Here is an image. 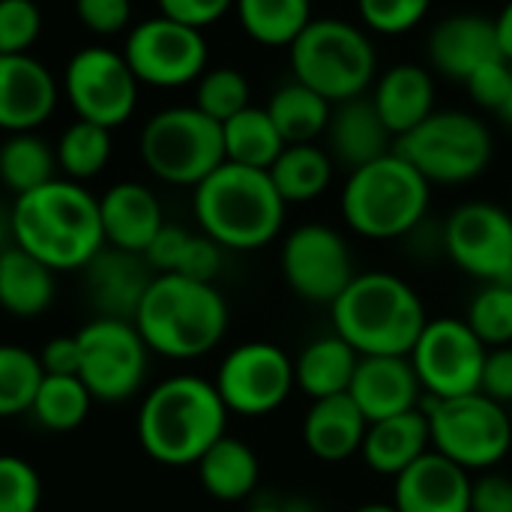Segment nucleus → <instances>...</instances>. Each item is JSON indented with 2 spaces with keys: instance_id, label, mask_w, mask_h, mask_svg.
Segmentation results:
<instances>
[{
  "instance_id": "1",
  "label": "nucleus",
  "mask_w": 512,
  "mask_h": 512,
  "mask_svg": "<svg viewBox=\"0 0 512 512\" xmlns=\"http://www.w3.org/2000/svg\"><path fill=\"white\" fill-rule=\"evenodd\" d=\"M9 228L15 246L57 270H84L102 249L99 198L75 180H51L15 198Z\"/></svg>"
},
{
  "instance_id": "2",
  "label": "nucleus",
  "mask_w": 512,
  "mask_h": 512,
  "mask_svg": "<svg viewBox=\"0 0 512 512\" xmlns=\"http://www.w3.org/2000/svg\"><path fill=\"white\" fill-rule=\"evenodd\" d=\"M228 408L216 384L198 375H174L156 384L138 411L141 450L168 468L198 465V459L222 438Z\"/></svg>"
},
{
  "instance_id": "3",
  "label": "nucleus",
  "mask_w": 512,
  "mask_h": 512,
  "mask_svg": "<svg viewBox=\"0 0 512 512\" xmlns=\"http://www.w3.org/2000/svg\"><path fill=\"white\" fill-rule=\"evenodd\" d=\"M132 324L150 354L168 360H198L228 333V303L210 282L159 273L147 285Z\"/></svg>"
},
{
  "instance_id": "4",
  "label": "nucleus",
  "mask_w": 512,
  "mask_h": 512,
  "mask_svg": "<svg viewBox=\"0 0 512 512\" xmlns=\"http://www.w3.org/2000/svg\"><path fill=\"white\" fill-rule=\"evenodd\" d=\"M333 330L360 357H408L429 318L420 294L393 273H357L330 306Z\"/></svg>"
},
{
  "instance_id": "5",
  "label": "nucleus",
  "mask_w": 512,
  "mask_h": 512,
  "mask_svg": "<svg viewBox=\"0 0 512 512\" xmlns=\"http://www.w3.org/2000/svg\"><path fill=\"white\" fill-rule=\"evenodd\" d=\"M195 219L222 249H261L273 243L285 222V201L267 171L222 162L195 186Z\"/></svg>"
},
{
  "instance_id": "6",
  "label": "nucleus",
  "mask_w": 512,
  "mask_h": 512,
  "mask_svg": "<svg viewBox=\"0 0 512 512\" xmlns=\"http://www.w3.org/2000/svg\"><path fill=\"white\" fill-rule=\"evenodd\" d=\"M429 198L432 183L393 150L348 174L342 189V216L360 237L396 240L423 222Z\"/></svg>"
},
{
  "instance_id": "7",
  "label": "nucleus",
  "mask_w": 512,
  "mask_h": 512,
  "mask_svg": "<svg viewBox=\"0 0 512 512\" xmlns=\"http://www.w3.org/2000/svg\"><path fill=\"white\" fill-rule=\"evenodd\" d=\"M288 51L294 81L321 93L330 105L366 96L378 72L369 33L342 18H312Z\"/></svg>"
},
{
  "instance_id": "8",
  "label": "nucleus",
  "mask_w": 512,
  "mask_h": 512,
  "mask_svg": "<svg viewBox=\"0 0 512 512\" xmlns=\"http://www.w3.org/2000/svg\"><path fill=\"white\" fill-rule=\"evenodd\" d=\"M429 183L462 186L477 180L495 153L489 126L468 111H435L393 147Z\"/></svg>"
},
{
  "instance_id": "9",
  "label": "nucleus",
  "mask_w": 512,
  "mask_h": 512,
  "mask_svg": "<svg viewBox=\"0 0 512 512\" xmlns=\"http://www.w3.org/2000/svg\"><path fill=\"white\" fill-rule=\"evenodd\" d=\"M141 159L159 180L195 189L225 162L222 123L195 105L165 108L141 132Z\"/></svg>"
},
{
  "instance_id": "10",
  "label": "nucleus",
  "mask_w": 512,
  "mask_h": 512,
  "mask_svg": "<svg viewBox=\"0 0 512 512\" xmlns=\"http://www.w3.org/2000/svg\"><path fill=\"white\" fill-rule=\"evenodd\" d=\"M429 435L432 450L462 465L465 471H486L507 459L512 447V423L504 405L483 393L459 399H432Z\"/></svg>"
},
{
  "instance_id": "11",
  "label": "nucleus",
  "mask_w": 512,
  "mask_h": 512,
  "mask_svg": "<svg viewBox=\"0 0 512 512\" xmlns=\"http://www.w3.org/2000/svg\"><path fill=\"white\" fill-rule=\"evenodd\" d=\"M75 339L81 348L78 378L96 402H126L144 387L150 348L132 321L99 315Z\"/></svg>"
},
{
  "instance_id": "12",
  "label": "nucleus",
  "mask_w": 512,
  "mask_h": 512,
  "mask_svg": "<svg viewBox=\"0 0 512 512\" xmlns=\"http://www.w3.org/2000/svg\"><path fill=\"white\" fill-rule=\"evenodd\" d=\"M489 348L462 318H435L408 354L423 393L432 399H459L480 393V375Z\"/></svg>"
},
{
  "instance_id": "13",
  "label": "nucleus",
  "mask_w": 512,
  "mask_h": 512,
  "mask_svg": "<svg viewBox=\"0 0 512 512\" xmlns=\"http://www.w3.org/2000/svg\"><path fill=\"white\" fill-rule=\"evenodd\" d=\"M213 384L228 414L264 417L282 408L297 387L294 360L273 342H246L228 351Z\"/></svg>"
},
{
  "instance_id": "14",
  "label": "nucleus",
  "mask_w": 512,
  "mask_h": 512,
  "mask_svg": "<svg viewBox=\"0 0 512 512\" xmlns=\"http://www.w3.org/2000/svg\"><path fill=\"white\" fill-rule=\"evenodd\" d=\"M444 252L468 276L489 282H512V216L489 201H468L444 222Z\"/></svg>"
},
{
  "instance_id": "15",
  "label": "nucleus",
  "mask_w": 512,
  "mask_h": 512,
  "mask_svg": "<svg viewBox=\"0 0 512 512\" xmlns=\"http://www.w3.org/2000/svg\"><path fill=\"white\" fill-rule=\"evenodd\" d=\"M282 276L306 303L333 306L354 282V258L345 237L321 222L300 225L282 246Z\"/></svg>"
},
{
  "instance_id": "16",
  "label": "nucleus",
  "mask_w": 512,
  "mask_h": 512,
  "mask_svg": "<svg viewBox=\"0 0 512 512\" xmlns=\"http://www.w3.org/2000/svg\"><path fill=\"white\" fill-rule=\"evenodd\" d=\"M123 57L141 84L183 87L204 75L207 42L201 30L159 15L132 27Z\"/></svg>"
},
{
  "instance_id": "17",
  "label": "nucleus",
  "mask_w": 512,
  "mask_h": 512,
  "mask_svg": "<svg viewBox=\"0 0 512 512\" xmlns=\"http://www.w3.org/2000/svg\"><path fill=\"white\" fill-rule=\"evenodd\" d=\"M138 78L111 48H81L66 66V93L78 120L105 129L123 126L138 105Z\"/></svg>"
},
{
  "instance_id": "18",
  "label": "nucleus",
  "mask_w": 512,
  "mask_h": 512,
  "mask_svg": "<svg viewBox=\"0 0 512 512\" xmlns=\"http://www.w3.org/2000/svg\"><path fill=\"white\" fill-rule=\"evenodd\" d=\"M57 105L51 72L30 54H0V129L33 132Z\"/></svg>"
},
{
  "instance_id": "19",
  "label": "nucleus",
  "mask_w": 512,
  "mask_h": 512,
  "mask_svg": "<svg viewBox=\"0 0 512 512\" xmlns=\"http://www.w3.org/2000/svg\"><path fill=\"white\" fill-rule=\"evenodd\" d=\"M348 396L369 423L417 411L423 387L411 357H360Z\"/></svg>"
},
{
  "instance_id": "20",
  "label": "nucleus",
  "mask_w": 512,
  "mask_h": 512,
  "mask_svg": "<svg viewBox=\"0 0 512 512\" xmlns=\"http://www.w3.org/2000/svg\"><path fill=\"white\" fill-rule=\"evenodd\" d=\"M471 486L462 465L429 450L396 477L393 504L399 512H471Z\"/></svg>"
},
{
  "instance_id": "21",
  "label": "nucleus",
  "mask_w": 512,
  "mask_h": 512,
  "mask_svg": "<svg viewBox=\"0 0 512 512\" xmlns=\"http://www.w3.org/2000/svg\"><path fill=\"white\" fill-rule=\"evenodd\" d=\"M504 57L498 48L495 18L480 12L447 15L429 36V63L456 81H465L483 63Z\"/></svg>"
},
{
  "instance_id": "22",
  "label": "nucleus",
  "mask_w": 512,
  "mask_h": 512,
  "mask_svg": "<svg viewBox=\"0 0 512 512\" xmlns=\"http://www.w3.org/2000/svg\"><path fill=\"white\" fill-rule=\"evenodd\" d=\"M327 144L330 159L345 165L348 171H357L387 153H393L396 138L384 126L381 114L372 105V96H357L348 102L333 105L330 126H327Z\"/></svg>"
},
{
  "instance_id": "23",
  "label": "nucleus",
  "mask_w": 512,
  "mask_h": 512,
  "mask_svg": "<svg viewBox=\"0 0 512 512\" xmlns=\"http://www.w3.org/2000/svg\"><path fill=\"white\" fill-rule=\"evenodd\" d=\"M153 282L144 255H132L123 249H102L84 267V288L90 303L102 318H135V309Z\"/></svg>"
},
{
  "instance_id": "24",
  "label": "nucleus",
  "mask_w": 512,
  "mask_h": 512,
  "mask_svg": "<svg viewBox=\"0 0 512 512\" xmlns=\"http://www.w3.org/2000/svg\"><path fill=\"white\" fill-rule=\"evenodd\" d=\"M102 234L111 249H123L132 255H144L159 228L165 225L159 198L141 183H117L99 198Z\"/></svg>"
},
{
  "instance_id": "25",
  "label": "nucleus",
  "mask_w": 512,
  "mask_h": 512,
  "mask_svg": "<svg viewBox=\"0 0 512 512\" xmlns=\"http://www.w3.org/2000/svg\"><path fill=\"white\" fill-rule=\"evenodd\" d=\"M372 105L393 138H402L435 114V78L417 63H399L375 81Z\"/></svg>"
},
{
  "instance_id": "26",
  "label": "nucleus",
  "mask_w": 512,
  "mask_h": 512,
  "mask_svg": "<svg viewBox=\"0 0 512 512\" xmlns=\"http://www.w3.org/2000/svg\"><path fill=\"white\" fill-rule=\"evenodd\" d=\"M369 420L348 393L315 399L303 420V441L321 462H345L363 450Z\"/></svg>"
},
{
  "instance_id": "27",
  "label": "nucleus",
  "mask_w": 512,
  "mask_h": 512,
  "mask_svg": "<svg viewBox=\"0 0 512 512\" xmlns=\"http://www.w3.org/2000/svg\"><path fill=\"white\" fill-rule=\"evenodd\" d=\"M429 450H432L429 417L417 408V411H408L399 417L369 423L360 453L375 474L399 477L417 459H423Z\"/></svg>"
},
{
  "instance_id": "28",
  "label": "nucleus",
  "mask_w": 512,
  "mask_h": 512,
  "mask_svg": "<svg viewBox=\"0 0 512 512\" xmlns=\"http://www.w3.org/2000/svg\"><path fill=\"white\" fill-rule=\"evenodd\" d=\"M198 480L201 489L222 501V504H237L246 501L261 477V465L258 456L249 444H243L240 438L222 435L201 459H198Z\"/></svg>"
},
{
  "instance_id": "29",
  "label": "nucleus",
  "mask_w": 512,
  "mask_h": 512,
  "mask_svg": "<svg viewBox=\"0 0 512 512\" xmlns=\"http://www.w3.org/2000/svg\"><path fill=\"white\" fill-rule=\"evenodd\" d=\"M357 363H360V354L342 336L333 333V336L309 342L300 351L294 363V381L312 402L339 396L351 390Z\"/></svg>"
},
{
  "instance_id": "30",
  "label": "nucleus",
  "mask_w": 512,
  "mask_h": 512,
  "mask_svg": "<svg viewBox=\"0 0 512 512\" xmlns=\"http://www.w3.org/2000/svg\"><path fill=\"white\" fill-rule=\"evenodd\" d=\"M54 303V270L12 246L0 255V309L15 318H36Z\"/></svg>"
},
{
  "instance_id": "31",
  "label": "nucleus",
  "mask_w": 512,
  "mask_h": 512,
  "mask_svg": "<svg viewBox=\"0 0 512 512\" xmlns=\"http://www.w3.org/2000/svg\"><path fill=\"white\" fill-rule=\"evenodd\" d=\"M267 114L285 144H315L330 126L333 105L306 84L291 81L270 96Z\"/></svg>"
},
{
  "instance_id": "32",
  "label": "nucleus",
  "mask_w": 512,
  "mask_h": 512,
  "mask_svg": "<svg viewBox=\"0 0 512 512\" xmlns=\"http://www.w3.org/2000/svg\"><path fill=\"white\" fill-rule=\"evenodd\" d=\"M333 165L330 153L318 144H288L267 174L285 204H306L327 192Z\"/></svg>"
},
{
  "instance_id": "33",
  "label": "nucleus",
  "mask_w": 512,
  "mask_h": 512,
  "mask_svg": "<svg viewBox=\"0 0 512 512\" xmlns=\"http://www.w3.org/2000/svg\"><path fill=\"white\" fill-rule=\"evenodd\" d=\"M222 141H225V162L270 171L279 153L288 147L273 126L267 108H243L231 120L222 123Z\"/></svg>"
},
{
  "instance_id": "34",
  "label": "nucleus",
  "mask_w": 512,
  "mask_h": 512,
  "mask_svg": "<svg viewBox=\"0 0 512 512\" xmlns=\"http://www.w3.org/2000/svg\"><path fill=\"white\" fill-rule=\"evenodd\" d=\"M240 27L267 48H291L312 21V0H234Z\"/></svg>"
},
{
  "instance_id": "35",
  "label": "nucleus",
  "mask_w": 512,
  "mask_h": 512,
  "mask_svg": "<svg viewBox=\"0 0 512 512\" xmlns=\"http://www.w3.org/2000/svg\"><path fill=\"white\" fill-rule=\"evenodd\" d=\"M93 402L96 399L78 375H42L27 414L48 432H72L90 417Z\"/></svg>"
},
{
  "instance_id": "36",
  "label": "nucleus",
  "mask_w": 512,
  "mask_h": 512,
  "mask_svg": "<svg viewBox=\"0 0 512 512\" xmlns=\"http://www.w3.org/2000/svg\"><path fill=\"white\" fill-rule=\"evenodd\" d=\"M57 171V153L33 132H15L0 144V180L9 192L27 195L51 180Z\"/></svg>"
},
{
  "instance_id": "37",
  "label": "nucleus",
  "mask_w": 512,
  "mask_h": 512,
  "mask_svg": "<svg viewBox=\"0 0 512 512\" xmlns=\"http://www.w3.org/2000/svg\"><path fill=\"white\" fill-rule=\"evenodd\" d=\"M57 168L81 183L96 177L111 159V129L87 120H75L57 141Z\"/></svg>"
},
{
  "instance_id": "38",
  "label": "nucleus",
  "mask_w": 512,
  "mask_h": 512,
  "mask_svg": "<svg viewBox=\"0 0 512 512\" xmlns=\"http://www.w3.org/2000/svg\"><path fill=\"white\" fill-rule=\"evenodd\" d=\"M39 357L21 345L0 342V417L27 414L42 384Z\"/></svg>"
},
{
  "instance_id": "39",
  "label": "nucleus",
  "mask_w": 512,
  "mask_h": 512,
  "mask_svg": "<svg viewBox=\"0 0 512 512\" xmlns=\"http://www.w3.org/2000/svg\"><path fill=\"white\" fill-rule=\"evenodd\" d=\"M465 324L486 348L512 345V282L483 285L468 306Z\"/></svg>"
},
{
  "instance_id": "40",
  "label": "nucleus",
  "mask_w": 512,
  "mask_h": 512,
  "mask_svg": "<svg viewBox=\"0 0 512 512\" xmlns=\"http://www.w3.org/2000/svg\"><path fill=\"white\" fill-rule=\"evenodd\" d=\"M195 108L213 117L216 123L231 120L243 108H249V81L240 69L234 66H216L207 69L198 78V93H195Z\"/></svg>"
},
{
  "instance_id": "41",
  "label": "nucleus",
  "mask_w": 512,
  "mask_h": 512,
  "mask_svg": "<svg viewBox=\"0 0 512 512\" xmlns=\"http://www.w3.org/2000/svg\"><path fill=\"white\" fill-rule=\"evenodd\" d=\"M42 480L39 471L12 453H0V512H39Z\"/></svg>"
},
{
  "instance_id": "42",
  "label": "nucleus",
  "mask_w": 512,
  "mask_h": 512,
  "mask_svg": "<svg viewBox=\"0 0 512 512\" xmlns=\"http://www.w3.org/2000/svg\"><path fill=\"white\" fill-rule=\"evenodd\" d=\"M432 0H357L360 21L381 36H402L429 15Z\"/></svg>"
},
{
  "instance_id": "43",
  "label": "nucleus",
  "mask_w": 512,
  "mask_h": 512,
  "mask_svg": "<svg viewBox=\"0 0 512 512\" xmlns=\"http://www.w3.org/2000/svg\"><path fill=\"white\" fill-rule=\"evenodd\" d=\"M42 33V12L33 0H0V54H27Z\"/></svg>"
},
{
  "instance_id": "44",
  "label": "nucleus",
  "mask_w": 512,
  "mask_h": 512,
  "mask_svg": "<svg viewBox=\"0 0 512 512\" xmlns=\"http://www.w3.org/2000/svg\"><path fill=\"white\" fill-rule=\"evenodd\" d=\"M512 84V63H507L504 57H495L489 63H483L480 69H474L468 78H465V87L471 93V99L486 108V111H501L507 96H510Z\"/></svg>"
},
{
  "instance_id": "45",
  "label": "nucleus",
  "mask_w": 512,
  "mask_h": 512,
  "mask_svg": "<svg viewBox=\"0 0 512 512\" xmlns=\"http://www.w3.org/2000/svg\"><path fill=\"white\" fill-rule=\"evenodd\" d=\"M78 21L99 36L120 33L129 18H132V3L129 0H75Z\"/></svg>"
},
{
  "instance_id": "46",
  "label": "nucleus",
  "mask_w": 512,
  "mask_h": 512,
  "mask_svg": "<svg viewBox=\"0 0 512 512\" xmlns=\"http://www.w3.org/2000/svg\"><path fill=\"white\" fill-rule=\"evenodd\" d=\"M189 240H192V234H189L186 228L168 225V222H165V225L159 228V234L153 237V243L147 246V252H144L147 267L156 270V276H159V273H177V270H180V261H183V255H186Z\"/></svg>"
},
{
  "instance_id": "47",
  "label": "nucleus",
  "mask_w": 512,
  "mask_h": 512,
  "mask_svg": "<svg viewBox=\"0 0 512 512\" xmlns=\"http://www.w3.org/2000/svg\"><path fill=\"white\" fill-rule=\"evenodd\" d=\"M480 393L492 402L510 408L512 405V345L489 348L483 375H480Z\"/></svg>"
},
{
  "instance_id": "48",
  "label": "nucleus",
  "mask_w": 512,
  "mask_h": 512,
  "mask_svg": "<svg viewBox=\"0 0 512 512\" xmlns=\"http://www.w3.org/2000/svg\"><path fill=\"white\" fill-rule=\"evenodd\" d=\"M222 267V246L213 243L207 234H192L189 246H186V255L180 261V270L177 276H186V279H195V282H210L216 279Z\"/></svg>"
},
{
  "instance_id": "49",
  "label": "nucleus",
  "mask_w": 512,
  "mask_h": 512,
  "mask_svg": "<svg viewBox=\"0 0 512 512\" xmlns=\"http://www.w3.org/2000/svg\"><path fill=\"white\" fill-rule=\"evenodd\" d=\"M231 6H234V0H159V9L165 18L180 21L195 30L216 24Z\"/></svg>"
},
{
  "instance_id": "50",
  "label": "nucleus",
  "mask_w": 512,
  "mask_h": 512,
  "mask_svg": "<svg viewBox=\"0 0 512 512\" xmlns=\"http://www.w3.org/2000/svg\"><path fill=\"white\" fill-rule=\"evenodd\" d=\"M45 375H78L81 369V348L75 336H54L36 354Z\"/></svg>"
},
{
  "instance_id": "51",
  "label": "nucleus",
  "mask_w": 512,
  "mask_h": 512,
  "mask_svg": "<svg viewBox=\"0 0 512 512\" xmlns=\"http://www.w3.org/2000/svg\"><path fill=\"white\" fill-rule=\"evenodd\" d=\"M471 512H512V480L486 474L471 486Z\"/></svg>"
},
{
  "instance_id": "52",
  "label": "nucleus",
  "mask_w": 512,
  "mask_h": 512,
  "mask_svg": "<svg viewBox=\"0 0 512 512\" xmlns=\"http://www.w3.org/2000/svg\"><path fill=\"white\" fill-rule=\"evenodd\" d=\"M495 33H498V48L504 54V60L512 63V0L504 3V9L495 18Z\"/></svg>"
},
{
  "instance_id": "53",
  "label": "nucleus",
  "mask_w": 512,
  "mask_h": 512,
  "mask_svg": "<svg viewBox=\"0 0 512 512\" xmlns=\"http://www.w3.org/2000/svg\"><path fill=\"white\" fill-rule=\"evenodd\" d=\"M354 512H399V507L396 504H363Z\"/></svg>"
},
{
  "instance_id": "54",
  "label": "nucleus",
  "mask_w": 512,
  "mask_h": 512,
  "mask_svg": "<svg viewBox=\"0 0 512 512\" xmlns=\"http://www.w3.org/2000/svg\"><path fill=\"white\" fill-rule=\"evenodd\" d=\"M498 117L507 123V126H512V84H510V96H507V102H504V108L498 111Z\"/></svg>"
},
{
  "instance_id": "55",
  "label": "nucleus",
  "mask_w": 512,
  "mask_h": 512,
  "mask_svg": "<svg viewBox=\"0 0 512 512\" xmlns=\"http://www.w3.org/2000/svg\"><path fill=\"white\" fill-rule=\"evenodd\" d=\"M246 512H285L282 507H270V504H258V507H249Z\"/></svg>"
},
{
  "instance_id": "56",
  "label": "nucleus",
  "mask_w": 512,
  "mask_h": 512,
  "mask_svg": "<svg viewBox=\"0 0 512 512\" xmlns=\"http://www.w3.org/2000/svg\"><path fill=\"white\" fill-rule=\"evenodd\" d=\"M507 414H510V423H512V405H510V408H507Z\"/></svg>"
},
{
  "instance_id": "57",
  "label": "nucleus",
  "mask_w": 512,
  "mask_h": 512,
  "mask_svg": "<svg viewBox=\"0 0 512 512\" xmlns=\"http://www.w3.org/2000/svg\"><path fill=\"white\" fill-rule=\"evenodd\" d=\"M507 210H510V216H512V195H510V207H507Z\"/></svg>"
},
{
  "instance_id": "58",
  "label": "nucleus",
  "mask_w": 512,
  "mask_h": 512,
  "mask_svg": "<svg viewBox=\"0 0 512 512\" xmlns=\"http://www.w3.org/2000/svg\"><path fill=\"white\" fill-rule=\"evenodd\" d=\"M0 255H3V252H0Z\"/></svg>"
}]
</instances>
